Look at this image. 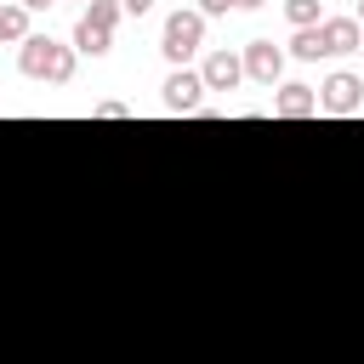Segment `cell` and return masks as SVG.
I'll list each match as a JSON object with an SVG mask.
<instances>
[{
	"mask_svg": "<svg viewBox=\"0 0 364 364\" xmlns=\"http://www.w3.org/2000/svg\"><path fill=\"white\" fill-rule=\"evenodd\" d=\"M17 68L23 80H46V85H68L74 80V46L51 40V34H28L17 46Z\"/></svg>",
	"mask_w": 364,
	"mask_h": 364,
	"instance_id": "6da1fadb",
	"label": "cell"
},
{
	"mask_svg": "<svg viewBox=\"0 0 364 364\" xmlns=\"http://www.w3.org/2000/svg\"><path fill=\"white\" fill-rule=\"evenodd\" d=\"M199 46H205V17H199L193 6H176V11L165 17V28H159V51H165V63L182 68Z\"/></svg>",
	"mask_w": 364,
	"mask_h": 364,
	"instance_id": "7a4b0ae2",
	"label": "cell"
},
{
	"mask_svg": "<svg viewBox=\"0 0 364 364\" xmlns=\"http://www.w3.org/2000/svg\"><path fill=\"white\" fill-rule=\"evenodd\" d=\"M318 108H324V114H341V119L358 114V108H364V80L347 74V68L324 74V80H318Z\"/></svg>",
	"mask_w": 364,
	"mask_h": 364,
	"instance_id": "3957f363",
	"label": "cell"
},
{
	"mask_svg": "<svg viewBox=\"0 0 364 364\" xmlns=\"http://www.w3.org/2000/svg\"><path fill=\"white\" fill-rule=\"evenodd\" d=\"M159 97H165L171 114H199V102H205V80H199V68H171L165 85H159Z\"/></svg>",
	"mask_w": 364,
	"mask_h": 364,
	"instance_id": "277c9868",
	"label": "cell"
},
{
	"mask_svg": "<svg viewBox=\"0 0 364 364\" xmlns=\"http://www.w3.org/2000/svg\"><path fill=\"white\" fill-rule=\"evenodd\" d=\"M239 63H245V80H256V85H279L284 80V51L273 40H250Z\"/></svg>",
	"mask_w": 364,
	"mask_h": 364,
	"instance_id": "5b68a950",
	"label": "cell"
},
{
	"mask_svg": "<svg viewBox=\"0 0 364 364\" xmlns=\"http://www.w3.org/2000/svg\"><path fill=\"white\" fill-rule=\"evenodd\" d=\"M358 46H364L358 17H324V23H318V51H324V57H347V51H358Z\"/></svg>",
	"mask_w": 364,
	"mask_h": 364,
	"instance_id": "8992f818",
	"label": "cell"
},
{
	"mask_svg": "<svg viewBox=\"0 0 364 364\" xmlns=\"http://www.w3.org/2000/svg\"><path fill=\"white\" fill-rule=\"evenodd\" d=\"M199 80H205V91H233V85L245 80V63H239L233 51H210L205 68H199Z\"/></svg>",
	"mask_w": 364,
	"mask_h": 364,
	"instance_id": "52a82bcc",
	"label": "cell"
},
{
	"mask_svg": "<svg viewBox=\"0 0 364 364\" xmlns=\"http://www.w3.org/2000/svg\"><path fill=\"white\" fill-rule=\"evenodd\" d=\"M273 114H279V119H313V114H318V91L290 80V85H279V97H273Z\"/></svg>",
	"mask_w": 364,
	"mask_h": 364,
	"instance_id": "ba28073f",
	"label": "cell"
},
{
	"mask_svg": "<svg viewBox=\"0 0 364 364\" xmlns=\"http://www.w3.org/2000/svg\"><path fill=\"white\" fill-rule=\"evenodd\" d=\"M114 46L108 28H91V23H74V57H102Z\"/></svg>",
	"mask_w": 364,
	"mask_h": 364,
	"instance_id": "9c48e42d",
	"label": "cell"
},
{
	"mask_svg": "<svg viewBox=\"0 0 364 364\" xmlns=\"http://www.w3.org/2000/svg\"><path fill=\"white\" fill-rule=\"evenodd\" d=\"M0 40H6V46H23V40H28V11H23L17 0L0 6Z\"/></svg>",
	"mask_w": 364,
	"mask_h": 364,
	"instance_id": "30bf717a",
	"label": "cell"
},
{
	"mask_svg": "<svg viewBox=\"0 0 364 364\" xmlns=\"http://www.w3.org/2000/svg\"><path fill=\"white\" fill-rule=\"evenodd\" d=\"M80 23H91V28H108V34H114V23H119V0H91V6L80 11Z\"/></svg>",
	"mask_w": 364,
	"mask_h": 364,
	"instance_id": "8fae6325",
	"label": "cell"
},
{
	"mask_svg": "<svg viewBox=\"0 0 364 364\" xmlns=\"http://www.w3.org/2000/svg\"><path fill=\"white\" fill-rule=\"evenodd\" d=\"M284 17H290V28H318L324 23L318 0H284Z\"/></svg>",
	"mask_w": 364,
	"mask_h": 364,
	"instance_id": "7c38bea8",
	"label": "cell"
},
{
	"mask_svg": "<svg viewBox=\"0 0 364 364\" xmlns=\"http://www.w3.org/2000/svg\"><path fill=\"white\" fill-rule=\"evenodd\" d=\"M290 57L318 63V57H324V51H318V28H296V34H290Z\"/></svg>",
	"mask_w": 364,
	"mask_h": 364,
	"instance_id": "4fadbf2b",
	"label": "cell"
},
{
	"mask_svg": "<svg viewBox=\"0 0 364 364\" xmlns=\"http://www.w3.org/2000/svg\"><path fill=\"white\" fill-rule=\"evenodd\" d=\"M193 11H199V17H228V11H233V0H199Z\"/></svg>",
	"mask_w": 364,
	"mask_h": 364,
	"instance_id": "5bb4252c",
	"label": "cell"
},
{
	"mask_svg": "<svg viewBox=\"0 0 364 364\" xmlns=\"http://www.w3.org/2000/svg\"><path fill=\"white\" fill-rule=\"evenodd\" d=\"M91 114H97V119H125V114H131V108H125V102H97V108H91Z\"/></svg>",
	"mask_w": 364,
	"mask_h": 364,
	"instance_id": "9a60e30c",
	"label": "cell"
},
{
	"mask_svg": "<svg viewBox=\"0 0 364 364\" xmlns=\"http://www.w3.org/2000/svg\"><path fill=\"white\" fill-rule=\"evenodd\" d=\"M119 11H131V17H148V11H154V0H119Z\"/></svg>",
	"mask_w": 364,
	"mask_h": 364,
	"instance_id": "2e32d148",
	"label": "cell"
},
{
	"mask_svg": "<svg viewBox=\"0 0 364 364\" xmlns=\"http://www.w3.org/2000/svg\"><path fill=\"white\" fill-rule=\"evenodd\" d=\"M23 11H46V6H57V0H17Z\"/></svg>",
	"mask_w": 364,
	"mask_h": 364,
	"instance_id": "e0dca14e",
	"label": "cell"
},
{
	"mask_svg": "<svg viewBox=\"0 0 364 364\" xmlns=\"http://www.w3.org/2000/svg\"><path fill=\"white\" fill-rule=\"evenodd\" d=\"M233 6H245V11H256V6H267V0H233Z\"/></svg>",
	"mask_w": 364,
	"mask_h": 364,
	"instance_id": "ac0fdd59",
	"label": "cell"
},
{
	"mask_svg": "<svg viewBox=\"0 0 364 364\" xmlns=\"http://www.w3.org/2000/svg\"><path fill=\"white\" fill-rule=\"evenodd\" d=\"M358 28H364V0H358Z\"/></svg>",
	"mask_w": 364,
	"mask_h": 364,
	"instance_id": "d6986e66",
	"label": "cell"
},
{
	"mask_svg": "<svg viewBox=\"0 0 364 364\" xmlns=\"http://www.w3.org/2000/svg\"><path fill=\"white\" fill-rule=\"evenodd\" d=\"M74 6H91V0H74Z\"/></svg>",
	"mask_w": 364,
	"mask_h": 364,
	"instance_id": "ffe728a7",
	"label": "cell"
},
{
	"mask_svg": "<svg viewBox=\"0 0 364 364\" xmlns=\"http://www.w3.org/2000/svg\"><path fill=\"white\" fill-rule=\"evenodd\" d=\"M0 6H6V0H0Z\"/></svg>",
	"mask_w": 364,
	"mask_h": 364,
	"instance_id": "44dd1931",
	"label": "cell"
},
{
	"mask_svg": "<svg viewBox=\"0 0 364 364\" xmlns=\"http://www.w3.org/2000/svg\"><path fill=\"white\" fill-rule=\"evenodd\" d=\"M358 51H364V46H358Z\"/></svg>",
	"mask_w": 364,
	"mask_h": 364,
	"instance_id": "7402d4cb",
	"label": "cell"
}]
</instances>
